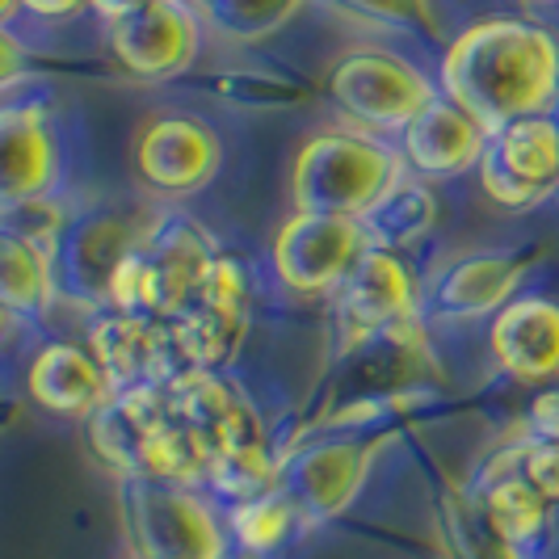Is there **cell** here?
Segmentation results:
<instances>
[{"label":"cell","instance_id":"1","mask_svg":"<svg viewBox=\"0 0 559 559\" xmlns=\"http://www.w3.org/2000/svg\"><path fill=\"white\" fill-rule=\"evenodd\" d=\"M447 97L492 135L513 118L543 114L559 88L556 38L522 17H492L463 29L442 59Z\"/></svg>","mask_w":559,"mask_h":559},{"label":"cell","instance_id":"2","mask_svg":"<svg viewBox=\"0 0 559 559\" xmlns=\"http://www.w3.org/2000/svg\"><path fill=\"white\" fill-rule=\"evenodd\" d=\"M168 408L194 429L206 450V484L227 501H249L278 484V467L265 447V425L245 395L215 370H186L165 383Z\"/></svg>","mask_w":559,"mask_h":559},{"label":"cell","instance_id":"3","mask_svg":"<svg viewBox=\"0 0 559 559\" xmlns=\"http://www.w3.org/2000/svg\"><path fill=\"white\" fill-rule=\"evenodd\" d=\"M88 442L102 463L127 479H160L181 488L206 479V450L194 429L168 408L165 388L110 392L88 417Z\"/></svg>","mask_w":559,"mask_h":559},{"label":"cell","instance_id":"4","mask_svg":"<svg viewBox=\"0 0 559 559\" xmlns=\"http://www.w3.org/2000/svg\"><path fill=\"white\" fill-rule=\"evenodd\" d=\"M400 177L395 156L362 131H316L290 173L295 206L308 215L362 219Z\"/></svg>","mask_w":559,"mask_h":559},{"label":"cell","instance_id":"5","mask_svg":"<svg viewBox=\"0 0 559 559\" xmlns=\"http://www.w3.org/2000/svg\"><path fill=\"white\" fill-rule=\"evenodd\" d=\"M127 531L143 559H227L231 534L198 492L160 479H127Z\"/></svg>","mask_w":559,"mask_h":559},{"label":"cell","instance_id":"6","mask_svg":"<svg viewBox=\"0 0 559 559\" xmlns=\"http://www.w3.org/2000/svg\"><path fill=\"white\" fill-rule=\"evenodd\" d=\"M329 84L336 106L370 131H404L433 102V84L425 81V72L392 51L370 47L336 59Z\"/></svg>","mask_w":559,"mask_h":559},{"label":"cell","instance_id":"7","mask_svg":"<svg viewBox=\"0 0 559 559\" xmlns=\"http://www.w3.org/2000/svg\"><path fill=\"white\" fill-rule=\"evenodd\" d=\"M362 252V219L299 211L278 227L270 257H274V274L282 278V286H290L295 295H324L345 282Z\"/></svg>","mask_w":559,"mask_h":559},{"label":"cell","instance_id":"8","mask_svg":"<svg viewBox=\"0 0 559 559\" xmlns=\"http://www.w3.org/2000/svg\"><path fill=\"white\" fill-rule=\"evenodd\" d=\"M476 168L488 198L501 206H534L559 181V122L547 114L504 122L488 135Z\"/></svg>","mask_w":559,"mask_h":559},{"label":"cell","instance_id":"9","mask_svg":"<svg viewBox=\"0 0 559 559\" xmlns=\"http://www.w3.org/2000/svg\"><path fill=\"white\" fill-rule=\"evenodd\" d=\"M245 316H249V282H245V270L231 257H215L211 261V274H206L202 290H198V299L168 324L173 349L186 358L190 370H215L236 349L240 329H245Z\"/></svg>","mask_w":559,"mask_h":559},{"label":"cell","instance_id":"10","mask_svg":"<svg viewBox=\"0 0 559 559\" xmlns=\"http://www.w3.org/2000/svg\"><path fill=\"white\" fill-rule=\"evenodd\" d=\"M224 160V143L219 135L186 114H165L143 122L140 140H135V173L143 186H152L165 198H190L198 194Z\"/></svg>","mask_w":559,"mask_h":559},{"label":"cell","instance_id":"11","mask_svg":"<svg viewBox=\"0 0 559 559\" xmlns=\"http://www.w3.org/2000/svg\"><path fill=\"white\" fill-rule=\"evenodd\" d=\"M114 59L143 81L181 72L198 51V17L181 0H147L127 17L110 22Z\"/></svg>","mask_w":559,"mask_h":559},{"label":"cell","instance_id":"12","mask_svg":"<svg viewBox=\"0 0 559 559\" xmlns=\"http://www.w3.org/2000/svg\"><path fill=\"white\" fill-rule=\"evenodd\" d=\"M135 252H140L143 278L140 316L173 324L198 299L215 252L206 249V240L194 231V224H160L147 236V245H140Z\"/></svg>","mask_w":559,"mask_h":559},{"label":"cell","instance_id":"13","mask_svg":"<svg viewBox=\"0 0 559 559\" xmlns=\"http://www.w3.org/2000/svg\"><path fill=\"white\" fill-rule=\"evenodd\" d=\"M366 467H370V454L362 442H320V447L299 450L286 467H278V488L299 509V518L329 522L358 501Z\"/></svg>","mask_w":559,"mask_h":559},{"label":"cell","instance_id":"14","mask_svg":"<svg viewBox=\"0 0 559 559\" xmlns=\"http://www.w3.org/2000/svg\"><path fill=\"white\" fill-rule=\"evenodd\" d=\"M336 290H341V299H336L341 324L358 336L400 333V324L417 308L413 274L388 249H366Z\"/></svg>","mask_w":559,"mask_h":559},{"label":"cell","instance_id":"15","mask_svg":"<svg viewBox=\"0 0 559 559\" xmlns=\"http://www.w3.org/2000/svg\"><path fill=\"white\" fill-rule=\"evenodd\" d=\"M168 345H173V336L160 333V320L135 316V311L102 316L88 333V354L97 358L110 392L165 388L173 379L168 374Z\"/></svg>","mask_w":559,"mask_h":559},{"label":"cell","instance_id":"16","mask_svg":"<svg viewBox=\"0 0 559 559\" xmlns=\"http://www.w3.org/2000/svg\"><path fill=\"white\" fill-rule=\"evenodd\" d=\"M56 135L38 106H0V215L51 190Z\"/></svg>","mask_w":559,"mask_h":559},{"label":"cell","instance_id":"17","mask_svg":"<svg viewBox=\"0 0 559 559\" xmlns=\"http://www.w3.org/2000/svg\"><path fill=\"white\" fill-rule=\"evenodd\" d=\"M492 354L522 383H547L559 374V304L509 299L492 320Z\"/></svg>","mask_w":559,"mask_h":559},{"label":"cell","instance_id":"18","mask_svg":"<svg viewBox=\"0 0 559 559\" xmlns=\"http://www.w3.org/2000/svg\"><path fill=\"white\" fill-rule=\"evenodd\" d=\"M400 135H404V160L425 177H450L479 165L488 143V131L450 97H433Z\"/></svg>","mask_w":559,"mask_h":559},{"label":"cell","instance_id":"19","mask_svg":"<svg viewBox=\"0 0 559 559\" xmlns=\"http://www.w3.org/2000/svg\"><path fill=\"white\" fill-rule=\"evenodd\" d=\"M29 395L59 417H93L106 404L110 383L88 349L56 341L29 366Z\"/></svg>","mask_w":559,"mask_h":559},{"label":"cell","instance_id":"20","mask_svg":"<svg viewBox=\"0 0 559 559\" xmlns=\"http://www.w3.org/2000/svg\"><path fill=\"white\" fill-rule=\"evenodd\" d=\"M522 282V265L501 252H476L450 265V274L438 286V304L459 316H476V311H501L509 295Z\"/></svg>","mask_w":559,"mask_h":559},{"label":"cell","instance_id":"21","mask_svg":"<svg viewBox=\"0 0 559 559\" xmlns=\"http://www.w3.org/2000/svg\"><path fill=\"white\" fill-rule=\"evenodd\" d=\"M56 299L51 252L0 227V304L9 311H43Z\"/></svg>","mask_w":559,"mask_h":559},{"label":"cell","instance_id":"22","mask_svg":"<svg viewBox=\"0 0 559 559\" xmlns=\"http://www.w3.org/2000/svg\"><path fill=\"white\" fill-rule=\"evenodd\" d=\"M299 522H304V518H299V509H295L290 497L274 484V488L257 492V497H249V501L231 504L227 534H231V543L240 547V556L257 559V556L278 551L282 543L295 534Z\"/></svg>","mask_w":559,"mask_h":559},{"label":"cell","instance_id":"23","mask_svg":"<svg viewBox=\"0 0 559 559\" xmlns=\"http://www.w3.org/2000/svg\"><path fill=\"white\" fill-rule=\"evenodd\" d=\"M479 504H484L488 522L497 526V534H501L504 543H513L518 551L526 543H534L543 534V526H547V501L518 472H504V476L492 479L484 488Z\"/></svg>","mask_w":559,"mask_h":559},{"label":"cell","instance_id":"24","mask_svg":"<svg viewBox=\"0 0 559 559\" xmlns=\"http://www.w3.org/2000/svg\"><path fill=\"white\" fill-rule=\"evenodd\" d=\"M433 219V198L425 194L420 186H408L395 177L388 186V194L379 198L370 211L362 215L366 236H379V240H417L420 231Z\"/></svg>","mask_w":559,"mask_h":559},{"label":"cell","instance_id":"25","mask_svg":"<svg viewBox=\"0 0 559 559\" xmlns=\"http://www.w3.org/2000/svg\"><path fill=\"white\" fill-rule=\"evenodd\" d=\"M447 543L454 559H522L513 543H504L497 526L488 522L479 501H454L447 504Z\"/></svg>","mask_w":559,"mask_h":559},{"label":"cell","instance_id":"26","mask_svg":"<svg viewBox=\"0 0 559 559\" xmlns=\"http://www.w3.org/2000/svg\"><path fill=\"white\" fill-rule=\"evenodd\" d=\"M304 0H206V17L211 26L224 29L227 38H265L282 29Z\"/></svg>","mask_w":559,"mask_h":559},{"label":"cell","instance_id":"27","mask_svg":"<svg viewBox=\"0 0 559 559\" xmlns=\"http://www.w3.org/2000/svg\"><path fill=\"white\" fill-rule=\"evenodd\" d=\"M518 476L531 484L543 501H559V442L556 438H534L518 450Z\"/></svg>","mask_w":559,"mask_h":559},{"label":"cell","instance_id":"28","mask_svg":"<svg viewBox=\"0 0 559 559\" xmlns=\"http://www.w3.org/2000/svg\"><path fill=\"white\" fill-rule=\"evenodd\" d=\"M22 72H26V47L0 26V88H9Z\"/></svg>","mask_w":559,"mask_h":559},{"label":"cell","instance_id":"29","mask_svg":"<svg viewBox=\"0 0 559 559\" xmlns=\"http://www.w3.org/2000/svg\"><path fill=\"white\" fill-rule=\"evenodd\" d=\"M534 438H556L559 442V392H543L531 408Z\"/></svg>","mask_w":559,"mask_h":559},{"label":"cell","instance_id":"30","mask_svg":"<svg viewBox=\"0 0 559 559\" xmlns=\"http://www.w3.org/2000/svg\"><path fill=\"white\" fill-rule=\"evenodd\" d=\"M81 4H88V0H22V9L38 13V17H72Z\"/></svg>","mask_w":559,"mask_h":559},{"label":"cell","instance_id":"31","mask_svg":"<svg viewBox=\"0 0 559 559\" xmlns=\"http://www.w3.org/2000/svg\"><path fill=\"white\" fill-rule=\"evenodd\" d=\"M106 22H118V17H127L131 9H140V4H147V0H88Z\"/></svg>","mask_w":559,"mask_h":559},{"label":"cell","instance_id":"32","mask_svg":"<svg viewBox=\"0 0 559 559\" xmlns=\"http://www.w3.org/2000/svg\"><path fill=\"white\" fill-rule=\"evenodd\" d=\"M22 9V0H0V26H9V17Z\"/></svg>","mask_w":559,"mask_h":559},{"label":"cell","instance_id":"33","mask_svg":"<svg viewBox=\"0 0 559 559\" xmlns=\"http://www.w3.org/2000/svg\"><path fill=\"white\" fill-rule=\"evenodd\" d=\"M4 324H9V308L0 304V333H4Z\"/></svg>","mask_w":559,"mask_h":559},{"label":"cell","instance_id":"34","mask_svg":"<svg viewBox=\"0 0 559 559\" xmlns=\"http://www.w3.org/2000/svg\"><path fill=\"white\" fill-rule=\"evenodd\" d=\"M181 4H190V9H202V4H206V0H181Z\"/></svg>","mask_w":559,"mask_h":559},{"label":"cell","instance_id":"35","mask_svg":"<svg viewBox=\"0 0 559 559\" xmlns=\"http://www.w3.org/2000/svg\"><path fill=\"white\" fill-rule=\"evenodd\" d=\"M227 559H249V556H227Z\"/></svg>","mask_w":559,"mask_h":559},{"label":"cell","instance_id":"36","mask_svg":"<svg viewBox=\"0 0 559 559\" xmlns=\"http://www.w3.org/2000/svg\"><path fill=\"white\" fill-rule=\"evenodd\" d=\"M131 559H143V556H131Z\"/></svg>","mask_w":559,"mask_h":559}]
</instances>
